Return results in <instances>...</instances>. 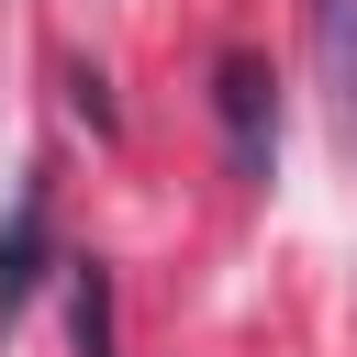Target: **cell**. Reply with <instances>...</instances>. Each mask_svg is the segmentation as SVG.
<instances>
[{"instance_id": "3957f363", "label": "cell", "mask_w": 357, "mask_h": 357, "mask_svg": "<svg viewBox=\"0 0 357 357\" xmlns=\"http://www.w3.org/2000/svg\"><path fill=\"white\" fill-rule=\"evenodd\" d=\"M312 45H324V78H335V100L357 112V0H312Z\"/></svg>"}, {"instance_id": "6da1fadb", "label": "cell", "mask_w": 357, "mask_h": 357, "mask_svg": "<svg viewBox=\"0 0 357 357\" xmlns=\"http://www.w3.org/2000/svg\"><path fill=\"white\" fill-rule=\"evenodd\" d=\"M212 112H223L234 178H268V156H279V100H268V67H257V56H223V67H212Z\"/></svg>"}, {"instance_id": "7a4b0ae2", "label": "cell", "mask_w": 357, "mask_h": 357, "mask_svg": "<svg viewBox=\"0 0 357 357\" xmlns=\"http://www.w3.org/2000/svg\"><path fill=\"white\" fill-rule=\"evenodd\" d=\"M33 279H45V190H22L11 223H0V312H22Z\"/></svg>"}, {"instance_id": "277c9868", "label": "cell", "mask_w": 357, "mask_h": 357, "mask_svg": "<svg viewBox=\"0 0 357 357\" xmlns=\"http://www.w3.org/2000/svg\"><path fill=\"white\" fill-rule=\"evenodd\" d=\"M78 357H123V346H112V268H100V257L78 268Z\"/></svg>"}]
</instances>
